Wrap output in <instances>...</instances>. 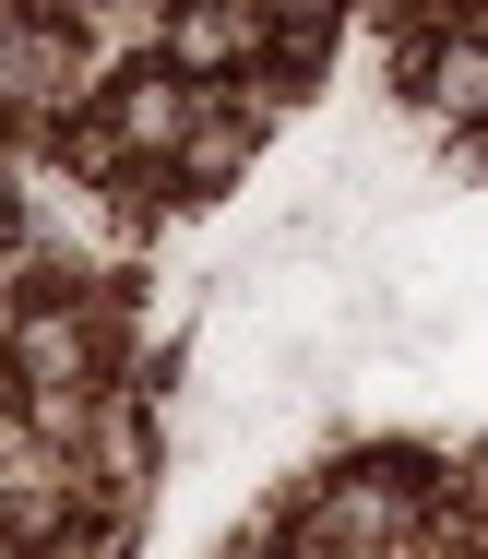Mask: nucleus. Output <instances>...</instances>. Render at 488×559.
<instances>
[{
	"instance_id": "obj_1",
	"label": "nucleus",
	"mask_w": 488,
	"mask_h": 559,
	"mask_svg": "<svg viewBox=\"0 0 488 559\" xmlns=\"http://www.w3.org/2000/svg\"><path fill=\"white\" fill-rule=\"evenodd\" d=\"M191 84L155 60V72H120L108 84V119H96V143H120V155H191Z\"/></svg>"
},
{
	"instance_id": "obj_2",
	"label": "nucleus",
	"mask_w": 488,
	"mask_h": 559,
	"mask_svg": "<svg viewBox=\"0 0 488 559\" xmlns=\"http://www.w3.org/2000/svg\"><path fill=\"white\" fill-rule=\"evenodd\" d=\"M262 48H274L262 12H179V24H167V72H179V84H203V72H227V60H262Z\"/></svg>"
},
{
	"instance_id": "obj_3",
	"label": "nucleus",
	"mask_w": 488,
	"mask_h": 559,
	"mask_svg": "<svg viewBox=\"0 0 488 559\" xmlns=\"http://www.w3.org/2000/svg\"><path fill=\"white\" fill-rule=\"evenodd\" d=\"M12 357H24V381H36V393H60V381H84V322H60V310H48V322H24Z\"/></svg>"
}]
</instances>
